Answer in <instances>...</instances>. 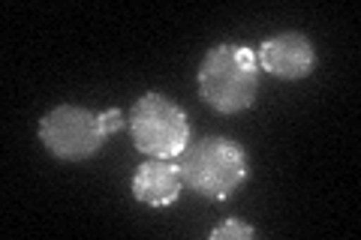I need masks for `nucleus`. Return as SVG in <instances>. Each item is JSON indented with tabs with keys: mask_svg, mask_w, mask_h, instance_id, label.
I'll use <instances>...</instances> for the list:
<instances>
[{
	"mask_svg": "<svg viewBox=\"0 0 361 240\" xmlns=\"http://www.w3.org/2000/svg\"><path fill=\"white\" fill-rule=\"evenodd\" d=\"M259 61L247 45H214L199 66V96L220 114L247 111L256 102Z\"/></svg>",
	"mask_w": 361,
	"mask_h": 240,
	"instance_id": "nucleus-1",
	"label": "nucleus"
},
{
	"mask_svg": "<svg viewBox=\"0 0 361 240\" xmlns=\"http://www.w3.org/2000/svg\"><path fill=\"white\" fill-rule=\"evenodd\" d=\"M178 171L190 192L211 201H223L247 180L250 165H247V153L238 141L223 139V135H208V139L187 144V151L180 153Z\"/></svg>",
	"mask_w": 361,
	"mask_h": 240,
	"instance_id": "nucleus-2",
	"label": "nucleus"
},
{
	"mask_svg": "<svg viewBox=\"0 0 361 240\" xmlns=\"http://www.w3.org/2000/svg\"><path fill=\"white\" fill-rule=\"evenodd\" d=\"M121 127L123 114L118 108L94 114L82 106H58L39 120V141L63 163H82L103 147L109 132H118Z\"/></svg>",
	"mask_w": 361,
	"mask_h": 240,
	"instance_id": "nucleus-3",
	"label": "nucleus"
},
{
	"mask_svg": "<svg viewBox=\"0 0 361 240\" xmlns=\"http://www.w3.org/2000/svg\"><path fill=\"white\" fill-rule=\"evenodd\" d=\"M130 132L142 153L154 159H172L180 156L190 144L187 114L163 94H145L133 106L130 114Z\"/></svg>",
	"mask_w": 361,
	"mask_h": 240,
	"instance_id": "nucleus-4",
	"label": "nucleus"
},
{
	"mask_svg": "<svg viewBox=\"0 0 361 240\" xmlns=\"http://www.w3.org/2000/svg\"><path fill=\"white\" fill-rule=\"evenodd\" d=\"M259 66L265 72H271L274 78H286V82H298V78H307L316 66V51L313 42L298 30H286L277 33L262 42L259 49Z\"/></svg>",
	"mask_w": 361,
	"mask_h": 240,
	"instance_id": "nucleus-5",
	"label": "nucleus"
},
{
	"mask_svg": "<svg viewBox=\"0 0 361 240\" xmlns=\"http://www.w3.org/2000/svg\"><path fill=\"white\" fill-rule=\"evenodd\" d=\"M180 189H184L180 171L178 165L166 163V159L151 156L133 175V196L142 204H151V208H169V204H175Z\"/></svg>",
	"mask_w": 361,
	"mask_h": 240,
	"instance_id": "nucleus-6",
	"label": "nucleus"
},
{
	"mask_svg": "<svg viewBox=\"0 0 361 240\" xmlns=\"http://www.w3.org/2000/svg\"><path fill=\"white\" fill-rule=\"evenodd\" d=\"M259 232L253 225H247V222H241V220H226L223 225H217L211 232V240H247V237H256Z\"/></svg>",
	"mask_w": 361,
	"mask_h": 240,
	"instance_id": "nucleus-7",
	"label": "nucleus"
}]
</instances>
